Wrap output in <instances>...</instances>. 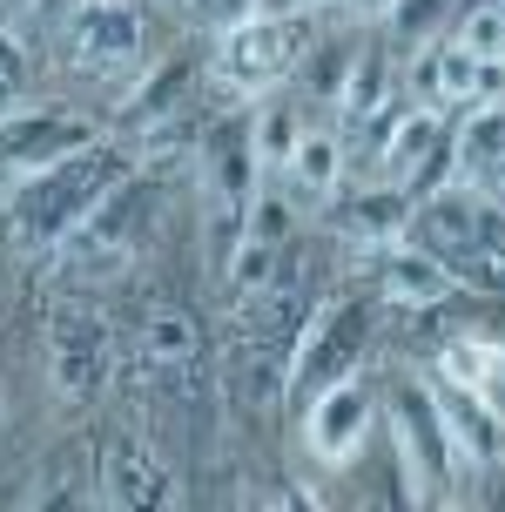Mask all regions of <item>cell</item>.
Here are the masks:
<instances>
[{
	"mask_svg": "<svg viewBox=\"0 0 505 512\" xmlns=\"http://www.w3.org/2000/svg\"><path fill=\"white\" fill-rule=\"evenodd\" d=\"M371 425H378V384H371L364 364L324 378L303 398V452L324 465V472H344V465L364 459Z\"/></svg>",
	"mask_w": 505,
	"mask_h": 512,
	"instance_id": "8992f818",
	"label": "cell"
},
{
	"mask_svg": "<svg viewBox=\"0 0 505 512\" xmlns=\"http://www.w3.org/2000/svg\"><path fill=\"white\" fill-rule=\"evenodd\" d=\"M142 364L149 371H162V378H182V371H196L202 364V331H196V317L182 304H155L149 317H142Z\"/></svg>",
	"mask_w": 505,
	"mask_h": 512,
	"instance_id": "e0dca14e",
	"label": "cell"
},
{
	"mask_svg": "<svg viewBox=\"0 0 505 512\" xmlns=\"http://www.w3.org/2000/svg\"><path fill=\"white\" fill-rule=\"evenodd\" d=\"M27 95H34V54L14 34V21H0V122L14 108H27Z\"/></svg>",
	"mask_w": 505,
	"mask_h": 512,
	"instance_id": "7402d4cb",
	"label": "cell"
},
{
	"mask_svg": "<svg viewBox=\"0 0 505 512\" xmlns=\"http://www.w3.org/2000/svg\"><path fill=\"white\" fill-rule=\"evenodd\" d=\"M61 48L88 81H108L122 95L149 68V21L135 0H75L61 14Z\"/></svg>",
	"mask_w": 505,
	"mask_h": 512,
	"instance_id": "277c9868",
	"label": "cell"
},
{
	"mask_svg": "<svg viewBox=\"0 0 505 512\" xmlns=\"http://www.w3.org/2000/svg\"><path fill=\"white\" fill-rule=\"evenodd\" d=\"M492 203H499V209H505V189H499V196H492Z\"/></svg>",
	"mask_w": 505,
	"mask_h": 512,
	"instance_id": "83f0119b",
	"label": "cell"
},
{
	"mask_svg": "<svg viewBox=\"0 0 505 512\" xmlns=\"http://www.w3.org/2000/svg\"><path fill=\"white\" fill-rule=\"evenodd\" d=\"M95 499H108V506H169V499H176L169 452H162L149 432H135V425L108 432V445H101Z\"/></svg>",
	"mask_w": 505,
	"mask_h": 512,
	"instance_id": "7c38bea8",
	"label": "cell"
},
{
	"mask_svg": "<svg viewBox=\"0 0 505 512\" xmlns=\"http://www.w3.org/2000/svg\"><path fill=\"white\" fill-rule=\"evenodd\" d=\"M0 411H7V371H0Z\"/></svg>",
	"mask_w": 505,
	"mask_h": 512,
	"instance_id": "484cf974",
	"label": "cell"
},
{
	"mask_svg": "<svg viewBox=\"0 0 505 512\" xmlns=\"http://www.w3.org/2000/svg\"><path fill=\"white\" fill-rule=\"evenodd\" d=\"M384 102H398V61H391L384 41H357L351 68H344V88H337V108H330V122L351 135V128H364Z\"/></svg>",
	"mask_w": 505,
	"mask_h": 512,
	"instance_id": "2e32d148",
	"label": "cell"
},
{
	"mask_svg": "<svg viewBox=\"0 0 505 512\" xmlns=\"http://www.w3.org/2000/svg\"><path fill=\"white\" fill-rule=\"evenodd\" d=\"M438 384V378H431ZM438 411H445V432H452V459L458 479H485L505 465V411L485 398V391H458V384H438Z\"/></svg>",
	"mask_w": 505,
	"mask_h": 512,
	"instance_id": "5bb4252c",
	"label": "cell"
},
{
	"mask_svg": "<svg viewBox=\"0 0 505 512\" xmlns=\"http://www.w3.org/2000/svg\"><path fill=\"white\" fill-rule=\"evenodd\" d=\"M492 7H505V0H492Z\"/></svg>",
	"mask_w": 505,
	"mask_h": 512,
	"instance_id": "f546056e",
	"label": "cell"
},
{
	"mask_svg": "<svg viewBox=\"0 0 505 512\" xmlns=\"http://www.w3.org/2000/svg\"><path fill=\"white\" fill-rule=\"evenodd\" d=\"M290 7H324V0H290Z\"/></svg>",
	"mask_w": 505,
	"mask_h": 512,
	"instance_id": "4316f807",
	"label": "cell"
},
{
	"mask_svg": "<svg viewBox=\"0 0 505 512\" xmlns=\"http://www.w3.org/2000/svg\"><path fill=\"white\" fill-rule=\"evenodd\" d=\"M445 115L425 102H404L398 122L384 128V142L364 162H371V176L378 182H398V189H411V196H425V182L438 189L445 182Z\"/></svg>",
	"mask_w": 505,
	"mask_h": 512,
	"instance_id": "9c48e42d",
	"label": "cell"
},
{
	"mask_svg": "<svg viewBox=\"0 0 505 512\" xmlns=\"http://www.w3.org/2000/svg\"><path fill=\"white\" fill-rule=\"evenodd\" d=\"M169 7H189V0H169Z\"/></svg>",
	"mask_w": 505,
	"mask_h": 512,
	"instance_id": "f1b7e54d",
	"label": "cell"
},
{
	"mask_svg": "<svg viewBox=\"0 0 505 512\" xmlns=\"http://www.w3.org/2000/svg\"><path fill=\"white\" fill-rule=\"evenodd\" d=\"M445 182L472 189V196H499L505 189V95L472 102L465 122L445 135Z\"/></svg>",
	"mask_w": 505,
	"mask_h": 512,
	"instance_id": "4fadbf2b",
	"label": "cell"
},
{
	"mask_svg": "<svg viewBox=\"0 0 505 512\" xmlns=\"http://www.w3.org/2000/svg\"><path fill=\"white\" fill-rule=\"evenodd\" d=\"M128 176V162L108 142H88V149L61 155L48 169H34L27 182H14L0 196V236L14 256H61L68 236L108 203V189Z\"/></svg>",
	"mask_w": 505,
	"mask_h": 512,
	"instance_id": "6da1fadb",
	"label": "cell"
},
{
	"mask_svg": "<svg viewBox=\"0 0 505 512\" xmlns=\"http://www.w3.org/2000/svg\"><path fill=\"white\" fill-rule=\"evenodd\" d=\"M458 7H465V0H391V7H384V34L404 41V48H425L438 34H452Z\"/></svg>",
	"mask_w": 505,
	"mask_h": 512,
	"instance_id": "ffe728a7",
	"label": "cell"
},
{
	"mask_svg": "<svg viewBox=\"0 0 505 512\" xmlns=\"http://www.w3.org/2000/svg\"><path fill=\"white\" fill-rule=\"evenodd\" d=\"M344 176H351V142H344V128H337V122H310L297 135L290 162L277 169V182L290 189V203H297L303 216H317V209L344 189Z\"/></svg>",
	"mask_w": 505,
	"mask_h": 512,
	"instance_id": "9a60e30c",
	"label": "cell"
},
{
	"mask_svg": "<svg viewBox=\"0 0 505 512\" xmlns=\"http://www.w3.org/2000/svg\"><path fill=\"white\" fill-rule=\"evenodd\" d=\"M452 41L472 48L479 61H505V7H492V0H465L458 21H452Z\"/></svg>",
	"mask_w": 505,
	"mask_h": 512,
	"instance_id": "44dd1931",
	"label": "cell"
},
{
	"mask_svg": "<svg viewBox=\"0 0 505 512\" xmlns=\"http://www.w3.org/2000/svg\"><path fill=\"white\" fill-rule=\"evenodd\" d=\"M108 384H115V324L75 297L48 324V391L61 411H95Z\"/></svg>",
	"mask_w": 505,
	"mask_h": 512,
	"instance_id": "5b68a950",
	"label": "cell"
},
{
	"mask_svg": "<svg viewBox=\"0 0 505 512\" xmlns=\"http://www.w3.org/2000/svg\"><path fill=\"white\" fill-rule=\"evenodd\" d=\"M344 7H351V14H364V21H384V7H391V0H344Z\"/></svg>",
	"mask_w": 505,
	"mask_h": 512,
	"instance_id": "cb8c5ba5",
	"label": "cell"
},
{
	"mask_svg": "<svg viewBox=\"0 0 505 512\" xmlns=\"http://www.w3.org/2000/svg\"><path fill=\"white\" fill-rule=\"evenodd\" d=\"M411 209H418V196L411 189H398V182H344L337 196H330L317 216L330 223V236L344 243V250H384V243H398V236H411Z\"/></svg>",
	"mask_w": 505,
	"mask_h": 512,
	"instance_id": "30bf717a",
	"label": "cell"
},
{
	"mask_svg": "<svg viewBox=\"0 0 505 512\" xmlns=\"http://www.w3.org/2000/svg\"><path fill=\"white\" fill-rule=\"evenodd\" d=\"M364 270H371V297L391 304V310H445L458 290H465V283H458L425 243H411V236L384 243V250H364Z\"/></svg>",
	"mask_w": 505,
	"mask_h": 512,
	"instance_id": "8fae6325",
	"label": "cell"
},
{
	"mask_svg": "<svg viewBox=\"0 0 505 512\" xmlns=\"http://www.w3.org/2000/svg\"><path fill=\"white\" fill-rule=\"evenodd\" d=\"M88 142H101V128L88 122V115H75V108H14V115L0 122V196H7L14 182H27L34 169L88 149Z\"/></svg>",
	"mask_w": 505,
	"mask_h": 512,
	"instance_id": "ba28073f",
	"label": "cell"
},
{
	"mask_svg": "<svg viewBox=\"0 0 505 512\" xmlns=\"http://www.w3.org/2000/svg\"><path fill=\"white\" fill-rule=\"evenodd\" d=\"M310 128V108L297 102V95H263V102H250V142H256V162H263V176H277L283 162H290V149H297V135Z\"/></svg>",
	"mask_w": 505,
	"mask_h": 512,
	"instance_id": "d6986e66",
	"label": "cell"
},
{
	"mask_svg": "<svg viewBox=\"0 0 505 512\" xmlns=\"http://www.w3.org/2000/svg\"><path fill=\"white\" fill-rule=\"evenodd\" d=\"M492 95H505V61H479L472 48H458L452 34L425 41L411 54V68H404V102H425L438 115L492 102Z\"/></svg>",
	"mask_w": 505,
	"mask_h": 512,
	"instance_id": "52a82bcc",
	"label": "cell"
},
{
	"mask_svg": "<svg viewBox=\"0 0 505 512\" xmlns=\"http://www.w3.org/2000/svg\"><path fill=\"white\" fill-rule=\"evenodd\" d=\"M303 48H310V21L303 7H256L243 21H229L209 34V95L216 108H250L263 102L270 88L297 75Z\"/></svg>",
	"mask_w": 505,
	"mask_h": 512,
	"instance_id": "7a4b0ae2",
	"label": "cell"
},
{
	"mask_svg": "<svg viewBox=\"0 0 505 512\" xmlns=\"http://www.w3.org/2000/svg\"><path fill=\"white\" fill-rule=\"evenodd\" d=\"M499 337L485 331H452L445 344H438V358H431V378L438 384H458V391H499Z\"/></svg>",
	"mask_w": 505,
	"mask_h": 512,
	"instance_id": "ac0fdd59",
	"label": "cell"
},
{
	"mask_svg": "<svg viewBox=\"0 0 505 512\" xmlns=\"http://www.w3.org/2000/svg\"><path fill=\"white\" fill-rule=\"evenodd\" d=\"M189 7H196V21L216 34V27H229V21H243V14H256L263 0H189Z\"/></svg>",
	"mask_w": 505,
	"mask_h": 512,
	"instance_id": "603a6c76",
	"label": "cell"
},
{
	"mask_svg": "<svg viewBox=\"0 0 505 512\" xmlns=\"http://www.w3.org/2000/svg\"><path fill=\"white\" fill-rule=\"evenodd\" d=\"M492 405L505 411V351H499V391H492Z\"/></svg>",
	"mask_w": 505,
	"mask_h": 512,
	"instance_id": "d4e9b609",
	"label": "cell"
},
{
	"mask_svg": "<svg viewBox=\"0 0 505 512\" xmlns=\"http://www.w3.org/2000/svg\"><path fill=\"white\" fill-rule=\"evenodd\" d=\"M384 425H391V452L404 472V499H452L458 492V459H452V432H445V411H438V384L425 371H404L384 391Z\"/></svg>",
	"mask_w": 505,
	"mask_h": 512,
	"instance_id": "3957f363",
	"label": "cell"
}]
</instances>
